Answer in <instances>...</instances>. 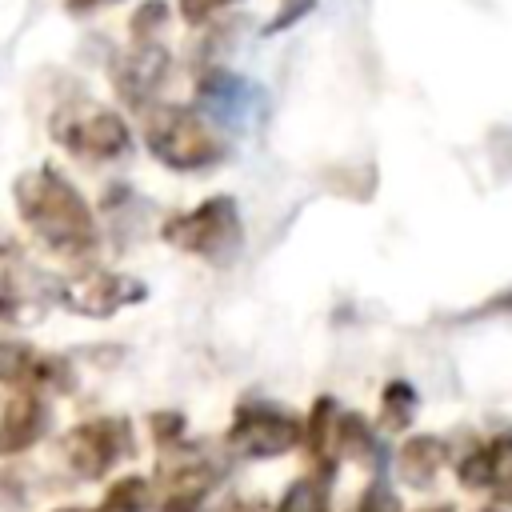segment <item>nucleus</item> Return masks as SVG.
Here are the masks:
<instances>
[{"instance_id":"nucleus-1","label":"nucleus","mask_w":512,"mask_h":512,"mask_svg":"<svg viewBox=\"0 0 512 512\" xmlns=\"http://www.w3.org/2000/svg\"><path fill=\"white\" fill-rule=\"evenodd\" d=\"M16 212L24 228L64 260H76L80 268L92 264L100 248V224L92 204L76 192V184L56 168V164H36L12 184Z\"/></svg>"},{"instance_id":"nucleus-2","label":"nucleus","mask_w":512,"mask_h":512,"mask_svg":"<svg viewBox=\"0 0 512 512\" xmlns=\"http://www.w3.org/2000/svg\"><path fill=\"white\" fill-rule=\"evenodd\" d=\"M140 136L152 160H160L172 172H204L228 156V140L216 128V120L192 104H152L140 116Z\"/></svg>"},{"instance_id":"nucleus-3","label":"nucleus","mask_w":512,"mask_h":512,"mask_svg":"<svg viewBox=\"0 0 512 512\" xmlns=\"http://www.w3.org/2000/svg\"><path fill=\"white\" fill-rule=\"evenodd\" d=\"M48 132L68 156L88 160V164H112V160H124L132 152L128 120L112 104H100L84 92L64 100L48 116Z\"/></svg>"},{"instance_id":"nucleus-4","label":"nucleus","mask_w":512,"mask_h":512,"mask_svg":"<svg viewBox=\"0 0 512 512\" xmlns=\"http://www.w3.org/2000/svg\"><path fill=\"white\" fill-rule=\"evenodd\" d=\"M164 240L180 252H192L200 260H228L244 244V224H240V204L232 196H208L196 208L172 216L164 224Z\"/></svg>"},{"instance_id":"nucleus-5","label":"nucleus","mask_w":512,"mask_h":512,"mask_svg":"<svg viewBox=\"0 0 512 512\" xmlns=\"http://www.w3.org/2000/svg\"><path fill=\"white\" fill-rule=\"evenodd\" d=\"M108 76L116 96L144 116L152 104H160V88L172 76V52L164 44H132L124 56H116Z\"/></svg>"},{"instance_id":"nucleus-6","label":"nucleus","mask_w":512,"mask_h":512,"mask_svg":"<svg viewBox=\"0 0 512 512\" xmlns=\"http://www.w3.org/2000/svg\"><path fill=\"white\" fill-rule=\"evenodd\" d=\"M56 292H60V304L72 308V312H84V316H112L116 308L140 300V296H144V284H140V280H128V276H120V272L84 264L80 272H72L68 280H60Z\"/></svg>"},{"instance_id":"nucleus-7","label":"nucleus","mask_w":512,"mask_h":512,"mask_svg":"<svg viewBox=\"0 0 512 512\" xmlns=\"http://www.w3.org/2000/svg\"><path fill=\"white\" fill-rule=\"evenodd\" d=\"M300 424L280 412V408H268V404H248L236 412L232 420V432H228V444L248 456V460H260V456H280L288 448L300 444Z\"/></svg>"},{"instance_id":"nucleus-8","label":"nucleus","mask_w":512,"mask_h":512,"mask_svg":"<svg viewBox=\"0 0 512 512\" xmlns=\"http://www.w3.org/2000/svg\"><path fill=\"white\" fill-rule=\"evenodd\" d=\"M128 452H132V436H128L124 420H92V424L72 428V436H68V460L84 476L104 472L108 464H116Z\"/></svg>"},{"instance_id":"nucleus-9","label":"nucleus","mask_w":512,"mask_h":512,"mask_svg":"<svg viewBox=\"0 0 512 512\" xmlns=\"http://www.w3.org/2000/svg\"><path fill=\"white\" fill-rule=\"evenodd\" d=\"M40 272L28 264V256L0 232V316H20L24 304L40 288Z\"/></svg>"},{"instance_id":"nucleus-10","label":"nucleus","mask_w":512,"mask_h":512,"mask_svg":"<svg viewBox=\"0 0 512 512\" xmlns=\"http://www.w3.org/2000/svg\"><path fill=\"white\" fill-rule=\"evenodd\" d=\"M40 428H44V408H40V400L36 396H16L12 404H8V412H4V420H0V452H12V448H24V444H32L36 436H40Z\"/></svg>"},{"instance_id":"nucleus-11","label":"nucleus","mask_w":512,"mask_h":512,"mask_svg":"<svg viewBox=\"0 0 512 512\" xmlns=\"http://www.w3.org/2000/svg\"><path fill=\"white\" fill-rule=\"evenodd\" d=\"M444 456V444L440 440H428V436H416L404 444V456H400V472L408 484H428L436 476V464Z\"/></svg>"},{"instance_id":"nucleus-12","label":"nucleus","mask_w":512,"mask_h":512,"mask_svg":"<svg viewBox=\"0 0 512 512\" xmlns=\"http://www.w3.org/2000/svg\"><path fill=\"white\" fill-rule=\"evenodd\" d=\"M48 364L36 360V352L28 344H16V340H0V380H32V376H44Z\"/></svg>"},{"instance_id":"nucleus-13","label":"nucleus","mask_w":512,"mask_h":512,"mask_svg":"<svg viewBox=\"0 0 512 512\" xmlns=\"http://www.w3.org/2000/svg\"><path fill=\"white\" fill-rule=\"evenodd\" d=\"M276 512H328V488H324V480H316V476L296 480V484L280 496Z\"/></svg>"},{"instance_id":"nucleus-14","label":"nucleus","mask_w":512,"mask_h":512,"mask_svg":"<svg viewBox=\"0 0 512 512\" xmlns=\"http://www.w3.org/2000/svg\"><path fill=\"white\" fill-rule=\"evenodd\" d=\"M168 4L164 0H144L132 16V44H156V32L168 24Z\"/></svg>"},{"instance_id":"nucleus-15","label":"nucleus","mask_w":512,"mask_h":512,"mask_svg":"<svg viewBox=\"0 0 512 512\" xmlns=\"http://www.w3.org/2000/svg\"><path fill=\"white\" fill-rule=\"evenodd\" d=\"M100 512H144V480H136V476L120 480L108 492V500H104Z\"/></svg>"},{"instance_id":"nucleus-16","label":"nucleus","mask_w":512,"mask_h":512,"mask_svg":"<svg viewBox=\"0 0 512 512\" xmlns=\"http://www.w3.org/2000/svg\"><path fill=\"white\" fill-rule=\"evenodd\" d=\"M232 4H236V0H176V12H180V20H184V24L200 28V24L216 20L224 8H232Z\"/></svg>"},{"instance_id":"nucleus-17","label":"nucleus","mask_w":512,"mask_h":512,"mask_svg":"<svg viewBox=\"0 0 512 512\" xmlns=\"http://www.w3.org/2000/svg\"><path fill=\"white\" fill-rule=\"evenodd\" d=\"M312 8H316V0H284V4H280V12L268 20V28H264V32H284V28H292V24H296L304 12H312Z\"/></svg>"},{"instance_id":"nucleus-18","label":"nucleus","mask_w":512,"mask_h":512,"mask_svg":"<svg viewBox=\"0 0 512 512\" xmlns=\"http://www.w3.org/2000/svg\"><path fill=\"white\" fill-rule=\"evenodd\" d=\"M116 0H68V12H96V8H108Z\"/></svg>"},{"instance_id":"nucleus-19","label":"nucleus","mask_w":512,"mask_h":512,"mask_svg":"<svg viewBox=\"0 0 512 512\" xmlns=\"http://www.w3.org/2000/svg\"><path fill=\"white\" fill-rule=\"evenodd\" d=\"M424 512H448V508H424Z\"/></svg>"},{"instance_id":"nucleus-20","label":"nucleus","mask_w":512,"mask_h":512,"mask_svg":"<svg viewBox=\"0 0 512 512\" xmlns=\"http://www.w3.org/2000/svg\"><path fill=\"white\" fill-rule=\"evenodd\" d=\"M60 512H80V508H60Z\"/></svg>"}]
</instances>
